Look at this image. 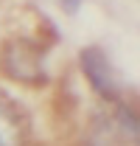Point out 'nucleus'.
<instances>
[{
	"mask_svg": "<svg viewBox=\"0 0 140 146\" xmlns=\"http://www.w3.org/2000/svg\"><path fill=\"white\" fill-rule=\"evenodd\" d=\"M14 20L0 31V76L20 87H39L45 82L48 42L36 28L17 23V6H11Z\"/></svg>",
	"mask_w": 140,
	"mask_h": 146,
	"instance_id": "f257e3e1",
	"label": "nucleus"
},
{
	"mask_svg": "<svg viewBox=\"0 0 140 146\" xmlns=\"http://www.w3.org/2000/svg\"><path fill=\"white\" fill-rule=\"evenodd\" d=\"M79 68L84 73L87 84L98 93L101 98H106L109 104L121 101V79H118L115 68H112L109 56H106L98 45L81 48V54H79Z\"/></svg>",
	"mask_w": 140,
	"mask_h": 146,
	"instance_id": "f03ea898",
	"label": "nucleus"
},
{
	"mask_svg": "<svg viewBox=\"0 0 140 146\" xmlns=\"http://www.w3.org/2000/svg\"><path fill=\"white\" fill-rule=\"evenodd\" d=\"M0 146H25V124L17 104L0 96Z\"/></svg>",
	"mask_w": 140,
	"mask_h": 146,
	"instance_id": "7ed1b4c3",
	"label": "nucleus"
}]
</instances>
